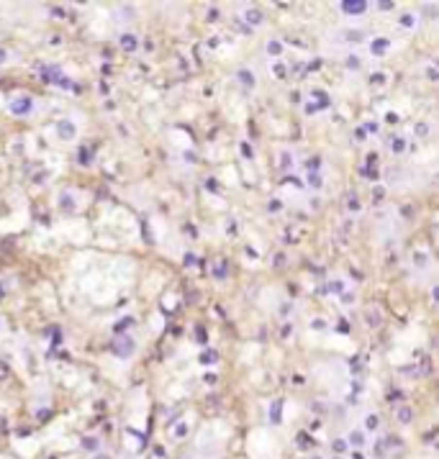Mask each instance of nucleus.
Returning <instances> with one entry per match:
<instances>
[{
  "label": "nucleus",
  "mask_w": 439,
  "mask_h": 459,
  "mask_svg": "<svg viewBox=\"0 0 439 459\" xmlns=\"http://www.w3.org/2000/svg\"><path fill=\"white\" fill-rule=\"evenodd\" d=\"M111 352L113 354H118V357H129L134 352V341L129 336H116L111 341Z\"/></svg>",
  "instance_id": "obj_1"
},
{
  "label": "nucleus",
  "mask_w": 439,
  "mask_h": 459,
  "mask_svg": "<svg viewBox=\"0 0 439 459\" xmlns=\"http://www.w3.org/2000/svg\"><path fill=\"white\" fill-rule=\"evenodd\" d=\"M41 75H44V80H47V82H57V85H62V87H69V80L62 77L59 67H44Z\"/></svg>",
  "instance_id": "obj_2"
},
{
  "label": "nucleus",
  "mask_w": 439,
  "mask_h": 459,
  "mask_svg": "<svg viewBox=\"0 0 439 459\" xmlns=\"http://www.w3.org/2000/svg\"><path fill=\"white\" fill-rule=\"evenodd\" d=\"M11 111H13L16 115L29 113V111H31V100H29V98H18V100H13V103H11Z\"/></svg>",
  "instance_id": "obj_3"
},
{
  "label": "nucleus",
  "mask_w": 439,
  "mask_h": 459,
  "mask_svg": "<svg viewBox=\"0 0 439 459\" xmlns=\"http://www.w3.org/2000/svg\"><path fill=\"white\" fill-rule=\"evenodd\" d=\"M365 3H342V11H347L349 16H360V13H365Z\"/></svg>",
  "instance_id": "obj_4"
},
{
  "label": "nucleus",
  "mask_w": 439,
  "mask_h": 459,
  "mask_svg": "<svg viewBox=\"0 0 439 459\" xmlns=\"http://www.w3.org/2000/svg\"><path fill=\"white\" fill-rule=\"evenodd\" d=\"M59 133H62V136H65V139H69V136H72V133H75V126H72V123H65V121H62V123H59Z\"/></svg>",
  "instance_id": "obj_5"
},
{
  "label": "nucleus",
  "mask_w": 439,
  "mask_h": 459,
  "mask_svg": "<svg viewBox=\"0 0 439 459\" xmlns=\"http://www.w3.org/2000/svg\"><path fill=\"white\" fill-rule=\"evenodd\" d=\"M385 49H388V41H385V39H380V41L372 44V51H375V54H380V51H385Z\"/></svg>",
  "instance_id": "obj_6"
},
{
  "label": "nucleus",
  "mask_w": 439,
  "mask_h": 459,
  "mask_svg": "<svg viewBox=\"0 0 439 459\" xmlns=\"http://www.w3.org/2000/svg\"><path fill=\"white\" fill-rule=\"evenodd\" d=\"M123 47L134 49V47H136V39H134V36H123Z\"/></svg>",
  "instance_id": "obj_7"
},
{
  "label": "nucleus",
  "mask_w": 439,
  "mask_h": 459,
  "mask_svg": "<svg viewBox=\"0 0 439 459\" xmlns=\"http://www.w3.org/2000/svg\"><path fill=\"white\" fill-rule=\"evenodd\" d=\"M239 80H241V82H247V85H252V77H249V72H247V69H241V72H239Z\"/></svg>",
  "instance_id": "obj_8"
},
{
  "label": "nucleus",
  "mask_w": 439,
  "mask_h": 459,
  "mask_svg": "<svg viewBox=\"0 0 439 459\" xmlns=\"http://www.w3.org/2000/svg\"><path fill=\"white\" fill-rule=\"evenodd\" d=\"M249 21L259 23V21H262V13H259V11H249Z\"/></svg>",
  "instance_id": "obj_9"
},
{
  "label": "nucleus",
  "mask_w": 439,
  "mask_h": 459,
  "mask_svg": "<svg viewBox=\"0 0 439 459\" xmlns=\"http://www.w3.org/2000/svg\"><path fill=\"white\" fill-rule=\"evenodd\" d=\"M211 362H216V354L205 352V354H203V364H211Z\"/></svg>",
  "instance_id": "obj_10"
},
{
  "label": "nucleus",
  "mask_w": 439,
  "mask_h": 459,
  "mask_svg": "<svg viewBox=\"0 0 439 459\" xmlns=\"http://www.w3.org/2000/svg\"><path fill=\"white\" fill-rule=\"evenodd\" d=\"M308 182L319 187V185H321V177H319V175H311V180H308Z\"/></svg>",
  "instance_id": "obj_11"
},
{
  "label": "nucleus",
  "mask_w": 439,
  "mask_h": 459,
  "mask_svg": "<svg viewBox=\"0 0 439 459\" xmlns=\"http://www.w3.org/2000/svg\"><path fill=\"white\" fill-rule=\"evenodd\" d=\"M270 54H280V44L272 41V44H270Z\"/></svg>",
  "instance_id": "obj_12"
},
{
  "label": "nucleus",
  "mask_w": 439,
  "mask_h": 459,
  "mask_svg": "<svg viewBox=\"0 0 439 459\" xmlns=\"http://www.w3.org/2000/svg\"><path fill=\"white\" fill-rule=\"evenodd\" d=\"M3 62H5V51L0 49V65H3Z\"/></svg>",
  "instance_id": "obj_13"
},
{
  "label": "nucleus",
  "mask_w": 439,
  "mask_h": 459,
  "mask_svg": "<svg viewBox=\"0 0 439 459\" xmlns=\"http://www.w3.org/2000/svg\"><path fill=\"white\" fill-rule=\"evenodd\" d=\"M0 298H3V287H0Z\"/></svg>",
  "instance_id": "obj_14"
}]
</instances>
